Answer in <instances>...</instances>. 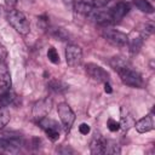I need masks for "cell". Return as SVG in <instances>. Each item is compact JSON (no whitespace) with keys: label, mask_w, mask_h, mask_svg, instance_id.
I'll return each mask as SVG.
<instances>
[{"label":"cell","mask_w":155,"mask_h":155,"mask_svg":"<svg viewBox=\"0 0 155 155\" xmlns=\"http://www.w3.org/2000/svg\"><path fill=\"white\" fill-rule=\"evenodd\" d=\"M133 4L142 12H145V13H153L154 12V7L148 0H133Z\"/></svg>","instance_id":"ffe728a7"},{"label":"cell","mask_w":155,"mask_h":155,"mask_svg":"<svg viewBox=\"0 0 155 155\" xmlns=\"http://www.w3.org/2000/svg\"><path fill=\"white\" fill-rule=\"evenodd\" d=\"M48 87H50V90H52L57 93H62L68 88V86L65 84H63L62 81H58V80H51L48 82Z\"/></svg>","instance_id":"7402d4cb"},{"label":"cell","mask_w":155,"mask_h":155,"mask_svg":"<svg viewBox=\"0 0 155 155\" xmlns=\"http://www.w3.org/2000/svg\"><path fill=\"white\" fill-rule=\"evenodd\" d=\"M17 2H18V0H5V4H6V6H8V7H13Z\"/></svg>","instance_id":"4dcf8cb0"},{"label":"cell","mask_w":155,"mask_h":155,"mask_svg":"<svg viewBox=\"0 0 155 155\" xmlns=\"http://www.w3.org/2000/svg\"><path fill=\"white\" fill-rule=\"evenodd\" d=\"M47 58H48L52 63H54V64L59 63V56H58V52L56 51L54 47H50V48H48V51H47Z\"/></svg>","instance_id":"d4e9b609"},{"label":"cell","mask_w":155,"mask_h":155,"mask_svg":"<svg viewBox=\"0 0 155 155\" xmlns=\"http://www.w3.org/2000/svg\"><path fill=\"white\" fill-rule=\"evenodd\" d=\"M103 84H104V91H105L107 93H111V92H113V88H111L109 81H105V82H103Z\"/></svg>","instance_id":"f546056e"},{"label":"cell","mask_w":155,"mask_h":155,"mask_svg":"<svg viewBox=\"0 0 155 155\" xmlns=\"http://www.w3.org/2000/svg\"><path fill=\"white\" fill-rule=\"evenodd\" d=\"M143 41H144V36L138 30H136V29L127 36V45H128V48H130L131 54L137 53L142 48Z\"/></svg>","instance_id":"9c48e42d"},{"label":"cell","mask_w":155,"mask_h":155,"mask_svg":"<svg viewBox=\"0 0 155 155\" xmlns=\"http://www.w3.org/2000/svg\"><path fill=\"white\" fill-rule=\"evenodd\" d=\"M12 86V81H11V74L4 63H0V92L11 90Z\"/></svg>","instance_id":"8fae6325"},{"label":"cell","mask_w":155,"mask_h":155,"mask_svg":"<svg viewBox=\"0 0 155 155\" xmlns=\"http://www.w3.org/2000/svg\"><path fill=\"white\" fill-rule=\"evenodd\" d=\"M134 119H133V116L126 110V113H125V109L122 108L121 109V119H120V122H119V125H120V128H122L124 131H128L132 126H134Z\"/></svg>","instance_id":"2e32d148"},{"label":"cell","mask_w":155,"mask_h":155,"mask_svg":"<svg viewBox=\"0 0 155 155\" xmlns=\"http://www.w3.org/2000/svg\"><path fill=\"white\" fill-rule=\"evenodd\" d=\"M119 75L121 78V81L125 85H127V86H131V87H142V85H143L142 75L138 71L131 69L130 65H127L124 69H121L119 71Z\"/></svg>","instance_id":"7a4b0ae2"},{"label":"cell","mask_w":155,"mask_h":155,"mask_svg":"<svg viewBox=\"0 0 155 155\" xmlns=\"http://www.w3.org/2000/svg\"><path fill=\"white\" fill-rule=\"evenodd\" d=\"M10 117H11V115H10V111L7 110V108L0 107V130L4 128L8 124Z\"/></svg>","instance_id":"603a6c76"},{"label":"cell","mask_w":155,"mask_h":155,"mask_svg":"<svg viewBox=\"0 0 155 155\" xmlns=\"http://www.w3.org/2000/svg\"><path fill=\"white\" fill-rule=\"evenodd\" d=\"M108 128H109L111 132H116V131L120 128V125H119V122H116L115 120L109 119V120H108Z\"/></svg>","instance_id":"484cf974"},{"label":"cell","mask_w":155,"mask_h":155,"mask_svg":"<svg viewBox=\"0 0 155 155\" xmlns=\"http://www.w3.org/2000/svg\"><path fill=\"white\" fill-rule=\"evenodd\" d=\"M7 22L12 25V28L22 34V35H27L30 31V24L28 18L25 17V15L18 10H11L7 13Z\"/></svg>","instance_id":"6da1fadb"},{"label":"cell","mask_w":155,"mask_h":155,"mask_svg":"<svg viewBox=\"0 0 155 155\" xmlns=\"http://www.w3.org/2000/svg\"><path fill=\"white\" fill-rule=\"evenodd\" d=\"M38 122H39L40 127L45 131V133L47 134V137H48L51 140L54 142V140H57V139L59 138V126H58V124H57L54 120L48 119V117L46 116V117L39 120Z\"/></svg>","instance_id":"8992f818"},{"label":"cell","mask_w":155,"mask_h":155,"mask_svg":"<svg viewBox=\"0 0 155 155\" xmlns=\"http://www.w3.org/2000/svg\"><path fill=\"white\" fill-rule=\"evenodd\" d=\"M52 109V99L46 97V98H42L40 101H38L34 107H33V117L39 121L44 117L47 116V114L51 111Z\"/></svg>","instance_id":"5b68a950"},{"label":"cell","mask_w":155,"mask_h":155,"mask_svg":"<svg viewBox=\"0 0 155 155\" xmlns=\"http://www.w3.org/2000/svg\"><path fill=\"white\" fill-rule=\"evenodd\" d=\"M57 111H58L59 119H61V121L63 124V127L68 132L71 128V126H73V124L75 121V114H74V111L71 110V108L69 107V104L68 103H64V102L58 104Z\"/></svg>","instance_id":"277c9868"},{"label":"cell","mask_w":155,"mask_h":155,"mask_svg":"<svg viewBox=\"0 0 155 155\" xmlns=\"http://www.w3.org/2000/svg\"><path fill=\"white\" fill-rule=\"evenodd\" d=\"M53 35L57 39H59V40H68L69 39V33L64 28H57V29H54Z\"/></svg>","instance_id":"cb8c5ba5"},{"label":"cell","mask_w":155,"mask_h":155,"mask_svg":"<svg viewBox=\"0 0 155 155\" xmlns=\"http://www.w3.org/2000/svg\"><path fill=\"white\" fill-rule=\"evenodd\" d=\"M73 5L75 11L81 15H90L94 7L92 0H73Z\"/></svg>","instance_id":"5bb4252c"},{"label":"cell","mask_w":155,"mask_h":155,"mask_svg":"<svg viewBox=\"0 0 155 155\" xmlns=\"http://www.w3.org/2000/svg\"><path fill=\"white\" fill-rule=\"evenodd\" d=\"M153 126H154V121L151 115H147L140 120H138L137 122H134V127L139 133L149 132L150 130H153Z\"/></svg>","instance_id":"9a60e30c"},{"label":"cell","mask_w":155,"mask_h":155,"mask_svg":"<svg viewBox=\"0 0 155 155\" xmlns=\"http://www.w3.org/2000/svg\"><path fill=\"white\" fill-rule=\"evenodd\" d=\"M93 1V6L94 7H103V6H105L110 0H92Z\"/></svg>","instance_id":"f1b7e54d"},{"label":"cell","mask_w":155,"mask_h":155,"mask_svg":"<svg viewBox=\"0 0 155 155\" xmlns=\"http://www.w3.org/2000/svg\"><path fill=\"white\" fill-rule=\"evenodd\" d=\"M128 11H130V5H128L127 2H125V1H120V2H117L114 7H111V8L109 10V12H110V15H111V18H113L114 23L121 21V19L128 13Z\"/></svg>","instance_id":"30bf717a"},{"label":"cell","mask_w":155,"mask_h":155,"mask_svg":"<svg viewBox=\"0 0 155 155\" xmlns=\"http://www.w3.org/2000/svg\"><path fill=\"white\" fill-rule=\"evenodd\" d=\"M104 138L102 136H94L93 139L91 140V144H90V149H91V153L92 154H96V155H99V154H103V147H104Z\"/></svg>","instance_id":"e0dca14e"},{"label":"cell","mask_w":155,"mask_h":155,"mask_svg":"<svg viewBox=\"0 0 155 155\" xmlns=\"http://www.w3.org/2000/svg\"><path fill=\"white\" fill-rule=\"evenodd\" d=\"M79 131H80L81 134H87V133H90L91 128H90V126H88L87 124H81V125L79 126Z\"/></svg>","instance_id":"4316f807"},{"label":"cell","mask_w":155,"mask_h":155,"mask_svg":"<svg viewBox=\"0 0 155 155\" xmlns=\"http://www.w3.org/2000/svg\"><path fill=\"white\" fill-rule=\"evenodd\" d=\"M103 38L116 47H125L127 45V35L116 29H104L102 33Z\"/></svg>","instance_id":"3957f363"},{"label":"cell","mask_w":155,"mask_h":155,"mask_svg":"<svg viewBox=\"0 0 155 155\" xmlns=\"http://www.w3.org/2000/svg\"><path fill=\"white\" fill-rule=\"evenodd\" d=\"M90 15L91 18L99 25H109L114 23L109 11H97V12H91Z\"/></svg>","instance_id":"4fadbf2b"},{"label":"cell","mask_w":155,"mask_h":155,"mask_svg":"<svg viewBox=\"0 0 155 155\" xmlns=\"http://www.w3.org/2000/svg\"><path fill=\"white\" fill-rule=\"evenodd\" d=\"M19 145L16 138H0V153H16Z\"/></svg>","instance_id":"7c38bea8"},{"label":"cell","mask_w":155,"mask_h":155,"mask_svg":"<svg viewBox=\"0 0 155 155\" xmlns=\"http://www.w3.org/2000/svg\"><path fill=\"white\" fill-rule=\"evenodd\" d=\"M110 65H111V68H113L114 70H116V71L119 73L121 69H124L125 67H127L128 63H127V61H126L125 58H122V57H113V58L110 59Z\"/></svg>","instance_id":"44dd1931"},{"label":"cell","mask_w":155,"mask_h":155,"mask_svg":"<svg viewBox=\"0 0 155 155\" xmlns=\"http://www.w3.org/2000/svg\"><path fill=\"white\" fill-rule=\"evenodd\" d=\"M65 61L70 67H76L82 61V51L76 45H68L65 48Z\"/></svg>","instance_id":"ba28073f"},{"label":"cell","mask_w":155,"mask_h":155,"mask_svg":"<svg viewBox=\"0 0 155 155\" xmlns=\"http://www.w3.org/2000/svg\"><path fill=\"white\" fill-rule=\"evenodd\" d=\"M120 147L117 145V143L113 142V140H104V147H103V154H120Z\"/></svg>","instance_id":"d6986e66"},{"label":"cell","mask_w":155,"mask_h":155,"mask_svg":"<svg viewBox=\"0 0 155 155\" xmlns=\"http://www.w3.org/2000/svg\"><path fill=\"white\" fill-rule=\"evenodd\" d=\"M6 56H7V51H6L5 46L0 45V63H4V62H5Z\"/></svg>","instance_id":"83f0119b"},{"label":"cell","mask_w":155,"mask_h":155,"mask_svg":"<svg viewBox=\"0 0 155 155\" xmlns=\"http://www.w3.org/2000/svg\"><path fill=\"white\" fill-rule=\"evenodd\" d=\"M85 70H86L87 75L96 81H99V82L109 81V73L94 63H87L85 65Z\"/></svg>","instance_id":"52a82bcc"},{"label":"cell","mask_w":155,"mask_h":155,"mask_svg":"<svg viewBox=\"0 0 155 155\" xmlns=\"http://www.w3.org/2000/svg\"><path fill=\"white\" fill-rule=\"evenodd\" d=\"M16 96L12 92V90H7L4 92H0V107H7L15 101Z\"/></svg>","instance_id":"ac0fdd59"}]
</instances>
